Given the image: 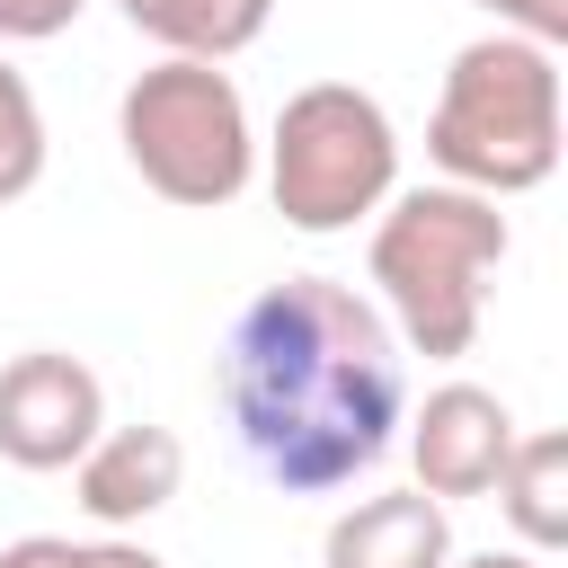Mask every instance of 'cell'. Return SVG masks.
I'll return each mask as SVG.
<instances>
[{
  "mask_svg": "<svg viewBox=\"0 0 568 568\" xmlns=\"http://www.w3.org/2000/svg\"><path fill=\"white\" fill-rule=\"evenodd\" d=\"M222 408L266 488L284 497L355 488L399 444L408 417L399 346L355 284L284 275L222 337Z\"/></svg>",
  "mask_w": 568,
  "mask_h": 568,
  "instance_id": "obj_1",
  "label": "cell"
},
{
  "mask_svg": "<svg viewBox=\"0 0 568 568\" xmlns=\"http://www.w3.org/2000/svg\"><path fill=\"white\" fill-rule=\"evenodd\" d=\"M515 231L488 195L470 186H408L390 195V213L373 222L364 275L382 293V328L417 355H470L479 311H488V275L506 266Z\"/></svg>",
  "mask_w": 568,
  "mask_h": 568,
  "instance_id": "obj_2",
  "label": "cell"
},
{
  "mask_svg": "<svg viewBox=\"0 0 568 568\" xmlns=\"http://www.w3.org/2000/svg\"><path fill=\"white\" fill-rule=\"evenodd\" d=\"M426 160L444 186L470 195H532L559 169V53L524 36H479L453 53L435 115H426Z\"/></svg>",
  "mask_w": 568,
  "mask_h": 568,
  "instance_id": "obj_3",
  "label": "cell"
},
{
  "mask_svg": "<svg viewBox=\"0 0 568 568\" xmlns=\"http://www.w3.org/2000/svg\"><path fill=\"white\" fill-rule=\"evenodd\" d=\"M266 195L293 231L328 240V231H355L373 222L390 195H399V133H390V106L355 80H311L275 106V133H266Z\"/></svg>",
  "mask_w": 568,
  "mask_h": 568,
  "instance_id": "obj_4",
  "label": "cell"
},
{
  "mask_svg": "<svg viewBox=\"0 0 568 568\" xmlns=\"http://www.w3.org/2000/svg\"><path fill=\"white\" fill-rule=\"evenodd\" d=\"M115 142H124L133 178L186 213H222L257 178V124H248V98L222 62H169L160 53L124 89Z\"/></svg>",
  "mask_w": 568,
  "mask_h": 568,
  "instance_id": "obj_5",
  "label": "cell"
},
{
  "mask_svg": "<svg viewBox=\"0 0 568 568\" xmlns=\"http://www.w3.org/2000/svg\"><path fill=\"white\" fill-rule=\"evenodd\" d=\"M98 435H106V382L80 355L27 346L0 364V462L9 470H71Z\"/></svg>",
  "mask_w": 568,
  "mask_h": 568,
  "instance_id": "obj_6",
  "label": "cell"
},
{
  "mask_svg": "<svg viewBox=\"0 0 568 568\" xmlns=\"http://www.w3.org/2000/svg\"><path fill=\"white\" fill-rule=\"evenodd\" d=\"M399 426H408V462H417L426 497H488L506 453H515V408L497 390H479V382L426 390V408L399 417Z\"/></svg>",
  "mask_w": 568,
  "mask_h": 568,
  "instance_id": "obj_7",
  "label": "cell"
},
{
  "mask_svg": "<svg viewBox=\"0 0 568 568\" xmlns=\"http://www.w3.org/2000/svg\"><path fill=\"white\" fill-rule=\"evenodd\" d=\"M186 479V444L169 426H106L80 462H71V488H80V515L106 524V532H133L151 524Z\"/></svg>",
  "mask_w": 568,
  "mask_h": 568,
  "instance_id": "obj_8",
  "label": "cell"
},
{
  "mask_svg": "<svg viewBox=\"0 0 568 568\" xmlns=\"http://www.w3.org/2000/svg\"><path fill=\"white\" fill-rule=\"evenodd\" d=\"M320 568H453L444 497H426V488H382V497L337 506V515H328V541H320Z\"/></svg>",
  "mask_w": 568,
  "mask_h": 568,
  "instance_id": "obj_9",
  "label": "cell"
},
{
  "mask_svg": "<svg viewBox=\"0 0 568 568\" xmlns=\"http://www.w3.org/2000/svg\"><path fill=\"white\" fill-rule=\"evenodd\" d=\"M133 36H151L169 62H231L266 36L275 0H115Z\"/></svg>",
  "mask_w": 568,
  "mask_h": 568,
  "instance_id": "obj_10",
  "label": "cell"
},
{
  "mask_svg": "<svg viewBox=\"0 0 568 568\" xmlns=\"http://www.w3.org/2000/svg\"><path fill=\"white\" fill-rule=\"evenodd\" d=\"M497 506L524 532V550L550 559L568 541V435H515V453L497 470Z\"/></svg>",
  "mask_w": 568,
  "mask_h": 568,
  "instance_id": "obj_11",
  "label": "cell"
},
{
  "mask_svg": "<svg viewBox=\"0 0 568 568\" xmlns=\"http://www.w3.org/2000/svg\"><path fill=\"white\" fill-rule=\"evenodd\" d=\"M44 178V106L27 89V71L0 53V204H18Z\"/></svg>",
  "mask_w": 568,
  "mask_h": 568,
  "instance_id": "obj_12",
  "label": "cell"
},
{
  "mask_svg": "<svg viewBox=\"0 0 568 568\" xmlns=\"http://www.w3.org/2000/svg\"><path fill=\"white\" fill-rule=\"evenodd\" d=\"M470 9H488L497 18V36H524V44H568V0H470Z\"/></svg>",
  "mask_w": 568,
  "mask_h": 568,
  "instance_id": "obj_13",
  "label": "cell"
},
{
  "mask_svg": "<svg viewBox=\"0 0 568 568\" xmlns=\"http://www.w3.org/2000/svg\"><path fill=\"white\" fill-rule=\"evenodd\" d=\"M89 0H0V44H44L80 18Z\"/></svg>",
  "mask_w": 568,
  "mask_h": 568,
  "instance_id": "obj_14",
  "label": "cell"
},
{
  "mask_svg": "<svg viewBox=\"0 0 568 568\" xmlns=\"http://www.w3.org/2000/svg\"><path fill=\"white\" fill-rule=\"evenodd\" d=\"M0 568H80V541L71 532H27L0 550Z\"/></svg>",
  "mask_w": 568,
  "mask_h": 568,
  "instance_id": "obj_15",
  "label": "cell"
},
{
  "mask_svg": "<svg viewBox=\"0 0 568 568\" xmlns=\"http://www.w3.org/2000/svg\"><path fill=\"white\" fill-rule=\"evenodd\" d=\"M80 568H169V559L142 550V541H124V532H106V541H80Z\"/></svg>",
  "mask_w": 568,
  "mask_h": 568,
  "instance_id": "obj_16",
  "label": "cell"
},
{
  "mask_svg": "<svg viewBox=\"0 0 568 568\" xmlns=\"http://www.w3.org/2000/svg\"><path fill=\"white\" fill-rule=\"evenodd\" d=\"M453 568H550V559H532V550H479V559H453Z\"/></svg>",
  "mask_w": 568,
  "mask_h": 568,
  "instance_id": "obj_17",
  "label": "cell"
}]
</instances>
